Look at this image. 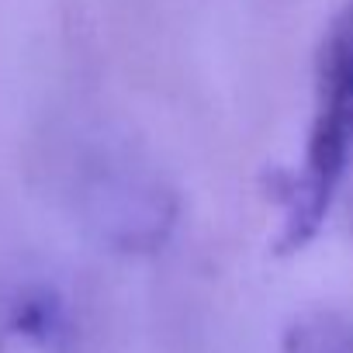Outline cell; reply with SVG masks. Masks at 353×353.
<instances>
[{"instance_id": "obj_1", "label": "cell", "mask_w": 353, "mask_h": 353, "mask_svg": "<svg viewBox=\"0 0 353 353\" xmlns=\"http://www.w3.org/2000/svg\"><path fill=\"white\" fill-rule=\"evenodd\" d=\"M353 156V0L332 14L315 52V104L301 170L281 176L277 250L294 253L315 239Z\"/></svg>"}, {"instance_id": "obj_2", "label": "cell", "mask_w": 353, "mask_h": 353, "mask_svg": "<svg viewBox=\"0 0 353 353\" xmlns=\"http://www.w3.org/2000/svg\"><path fill=\"white\" fill-rule=\"evenodd\" d=\"M83 215L94 232L125 253L159 250L176 222L173 194L139 170H97L83 184Z\"/></svg>"}, {"instance_id": "obj_3", "label": "cell", "mask_w": 353, "mask_h": 353, "mask_svg": "<svg viewBox=\"0 0 353 353\" xmlns=\"http://www.w3.org/2000/svg\"><path fill=\"white\" fill-rule=\"evenodd\" d=\"M73 319L66 298L49 284H21L0 312L4 353H73Z\"/></svg>"}, {"instance_id": "obj_4", "label": "cell", "mask_w": 353, "mask_h": 353, "mask_svg": "<svg viewBox=\"0 0 353 353\" xmlns=\"http://www.w3.org/2000/svg\"><path fill=\"white\" fill-rule=\"evenodd\" d=\"M284 353H353V319L336 308H312L288 322Z\"/></svg>"}]
</instances>
